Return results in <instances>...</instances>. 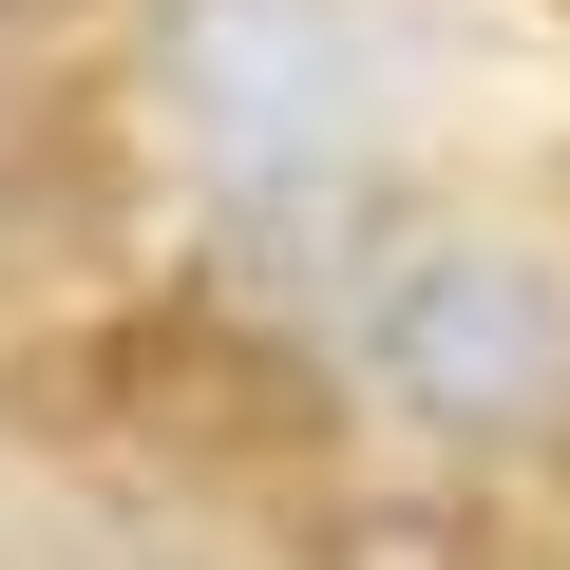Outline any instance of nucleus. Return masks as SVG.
<instances>
[{
    "label": "nucleus",
    "instance_id": "nucleus-3",
    "mask_svg": "<svg viewBox=\"0 0 570 570\" xmlns=\"http://www.w3.org/2000/svg\"><path fill=\"white\" fill-rule=\"evenodd\" d=\"M324 570H494L456 513H419V494H362L343 532H324Z\"/></svg>",
    "mask_w": 570,
    "mask_h": 570
},
{
    "label": "nucleus",
    "instance_id": "nucleus-2",
    "mask_svg": "<svg viewBox=\"0 0 570 570\" xmlns=\"http://www.w3.org/2000/svg\"><path fill=\"white\" fill-rule=\"evenodd\" d=\"M362 362L438 438H551L570 419V285L532 247H475V228L456 247H400L362 285Z\"/></svg>",
    "mask_w": 570,
    "mask_h": 570
},
{
    "label": "nucleus",
    "instance_id": "nucleus-1",
    "mask_svg": "<svg viewBox=\"0 0 570 570\" xmlns=\"http://www.w3.org/2000/svg\"><path fill=\"white\" fill-rule=\"evenodd\" d=\"M153 96L228 209H343L381 134V58L343 0H153Z\"/></svg>",
    "mask_w": 570,
    "mask_h": 570
},
{
    "label": "nucleus",
    "instance_id": "nucleus-5",
    "mask_svg": "<svg viewBox=\"0 0 570 570\" xmlns=\"http://www.w3.org/2000/svg\"><path fill=\"white\" fill-rule=\"evenodd\" d=\"M0 20H58V0H0Z\"/></svg>",
    "mask_w": 570,
    "mask_h": 570
},
{
    "label": "nucleus",
    "instance_id": "nucleus-4",
    "mask_svg": "<svg viewBox=\"0 0 570 570\" xmlns=\"http://www.w3.org/2000/svg\"><path fill=\"white\" fill-rule=\"evenodd\" d=\"M0 570H171L153 532H96V513H39V532H0Z\"/></svg>",
    "mask_w": 570,
    "mask_h": 570
}]
</instances>
